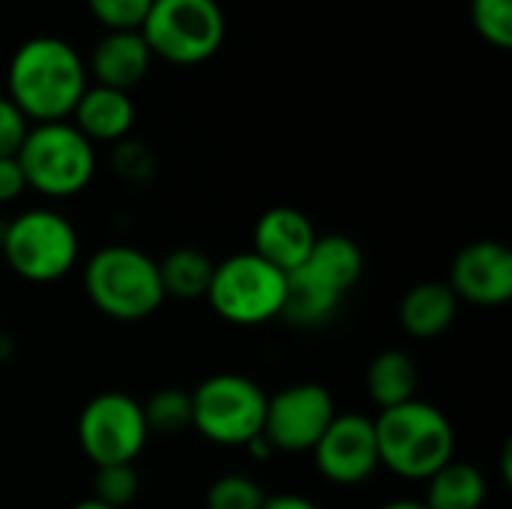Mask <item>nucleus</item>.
I'll use <instances>...</instances> for the list:
<instances>
[{"mask_svg": "<svg viewBox=\"0 0 512 509\" xmlns=\"http://www.w3.org/2000/svg\"><path fill=\"white\" fill-rule=\"evenodd\" d=\"M87 87L84 57L60 36L24 39L6 66V96L30 126L69 120Z\"/></svg>", "mask_w": 512, "mask_h": 509, "instance_id": "nucleus-1", "label": "nucleus"}, {"mask_svg": "<svg viewBox=\"0 0 512 509\" xmlns=\"http://www.w3.org/2000/svg\"><path fill=\"white\" fill-rule=\"evenodd\" d=\"M372 423L381 468L402 480L426 483L435 471L456 459V429L432 402L411 399L399 408L378 411Z\"/></svg>", "mask_w": 512, "mask_h": 509, "instance_id": "nucleus-2", "label": "nucleus"}, {"mask_svg": "<svg viewBox=\"0 0 512 509\" xmlns=\"http://www.w3.org/2000/svg\"><path fill=\"white\" fill-rule=\"evenodd\" d=\"M84 291L90 303L111 321H147L165 303L159 264L126 243L96 249L84 264Z\"/></svg>", "mask_w": 512, "mask_h": 509, "instance_id": "nucleus-3", "label": "nucleus"}, {"mask_svg": "<svg viewBox=\"0 0 512 509\" xmlns=\"http://www.w3.org/2000/svg\"><path fill=\"white\" fill-rule=\"evenodd\" d=\"M0 252L15 276L33 285H48L75 270L81 243L75 225L63 213L33 207L3 222Z\"/></svg>", "mask_w": 512, "mask_h": 509, "instance_id": "nucleus-4", "label": "nucleus"}, {"mask_svg": "<svg viewBox=\"0 0 512 509\" xmlns=\"http://www.w3.org/2000/svg\"><path fill=\"white\" fill-rule=\"evenodd\" d=\"M15 159L27 189L45 198H72L84 192L96 174V147L69 120L30 126Z\"/></svg>", "mask_w": 512, "mask_h": 509, "instance_id": "nucleus-5", "label": "nucleus"}, {"mask_svg": "<svg viewBox=\"0 0 512 509\" xmlns=\"http://www.w3.org/2000/svg\"><path fill=\"white\" fill-rule=\"evenodd\" d=\"M141 39L171 66H201L225 42L228 21L219 0H153Z\"/></svg>", "mask_w": 512, "mask_h": 509, "instance_id": "nucleus-6", "label": "nucleus"}, {"mask_svg": "<svg viewBox=\"0 0 512 509\" xmlns=\"http://www.w3.org/2000/svg\"><path fill=\"white\" fill-rule=\"evenodd\" d=\"M267 393L246 375L219 372L192 390V429L219 447H249L264 432Z\"/></svg>", "mask_w": 512, "mask_h": 509, "instance_id": "nucleus-7", "label": "nucleus"}, {"mask_svg": "<svg viewBox=\"0 0 512 509\" xmlns=\"http://www.w3.org/2000/svg\"><path fill=\"white\" fill-rule=\"evenodd\" d=\"M204 300L234 327H261L282 312L285 273L255 252H237L213 267Z\"/></svg>", "mask_w": 512, "mask_h": 509, "instance_id": "nucleus-8", "label": "nucleus"}, {"mask_svg": "<svg viewBox=\"0 0 512 509\" xmlns=\"http://www.w3.org/2000/svg\"><path fill=\"white\" fill-rule=\"evenodd\" d=\"M147 438L150 429L144 423L141 402L126 393H99L78 414V444L96 468L135 465Z\"/></svg>", "mask_w": 512, "mask_h": 509, "instance_id": "nucleus-9", "label": "nucleus"}, {"mask_svg": "<svg viewBox=\"0 0 512 509\" xmlns=\"http://www.w3.org/2000/svg\"><path fill=\"white\" fill-rule=\"evenodd\" d=\"M336 414L339 411L333 393L324 384H288L279 393L267 396L261 435L273 447V453H312Z\"/></svg>", "mask_w": 512, "mask_h": 509, "instance_id": "nucleus-10", "label": "nucleus"}, {"mask_svg": "<svg viewBox=\"0 0 512 509\" xmlns=\"http://www.w3.org/2000/svg\"><path fill=\"white\" fill-rule=\"evenodd\" d=\"M318 474L333 486H360L378 468L375 423L366 414H336L312 450Z\"/></svg>", "mask_w": 512, "mask_h": 509, "instance_id": "nucleus-11", "label": "nucleus"}, {"mask_svg": "<svg viewBox=\"0 0 512 509\" xmlns=\"http://www.w3.org/2000/svg\"><path fill=\"white\" fill-rule=\"evenodd\" d=\"M456 300L495 309L512 300V252L501 240H474L453 258L450 282Z\"/></svg>", "mask_w": 512, "mask_h": 509, "instance_id": "nucleus-12", "label": "nucleus"}, {"mask_svg": "<svg viewBox=\"0 0 512 509\" xmlns=\"http://www.w3.org/2000/svg\"><path fill=\"white\" fill-rule=\"evenodd\" d=\"M318 231L297 207H270L258 216L252 231V252L282 273L297 270L312 252Z\"/></svg>", "mask_w": 512, "mask_h": 509, "instance_id": "nucleus-13", "label": "nucleus"}, {"mask_svg": "<svg viewBox=\"0 0 512 509\" xmlns=\"http://www.w3.org/2000/svg\"><path fill=\"white\" fill-rule=\"evenodd\" d=\"M84 63H87V75L93 78V84L129 93L147 78L153 66V54L138 30H108L93 45L90 60Z\"/></svg>", "mask_w": 512, "mask_h": 509, "instance_id": "nucleus-14", "label": "nucleus"}, {"mask_svg": "<svg viewBox=\"0 0 512 509\" xmlns=\"http://www.w3.org/2000/svg\"><path fill=\"white\" fill-rule=\"evenodd\" d=\"M69 123L96 147V144H120L123 138H129L132 126H135V102L129 93L123 90H111L102 84H90Z\"/></svg>", "mask_w": 512, "mask_h": 509, "instance_id": "nucleus-15", "label": "nucleus"}, {"mask_svg": "<svg viewBox=\"0 0 512 509\" xmlns=\"http://www.w3.org/2000/svg\"><path fill=\"white\" fill-rule=\"evenodd\" d=\"M459 300L447 282H417L399 303V324L414 339H438L456 321Z\"/></svg>", "mask_w": 512, "mask_h": 509, "instance_id": "nucleus-16", "label": "nucleus"}, {"mask_svg": "<svg viewBox=\"0 0 512 509\" xmlns=\"http://www.w3.org/2000/svg\"><path fill=\"white\" fill-rule=\"evenodd\" d=\"M297 270L309 273L312 279H318L321 285H327L330 291L345 297L360 282V276L366 270V258H363V249L351 237L318 234L312 252L306 255V261Z\"/></svg>", "mask_w": 512, "mask_h": 509, "instance_id": "nucleus-17", "label": "nucleus"}, {"mask_svg": "<svg viewBox=\"0 0 512 509\" xmlns=\"http://www.w3.org/2000/svg\"><path fill=\"white\" fill-rule=\"evenodd\" d=\"M417 387H420V369L414 357L402 348L381 351L366 369V393L378 411L399 408L417 399Z\"/></svg>", "mask_w": 512, "mask_h": 509, "instance_id": "nucleus-18", "label": "nucleus"}, {"mask_svg": "<svg viewBox=\"0 0 512 509\" xmlns=\"http://www.w3.org/2000/svg\"><path fill=\"white\" fill-rule=\"evenodd\" d=\"M486 498L489 483L483 471L471 462L453 459L426 480L423 504L429 509H483Z\"/></svg>", "mask_w": 512, "mask_h": 509, "instance_id": "nucleus-19", "label": "nucleus"}, {"mask_svg": "<svg viewBox=\"0 0 512 509\" xmlns=\"http://www.w3.org/2000/svg\"><path fill=\"white\" fill-rule=\"evenodd\" d=\"M342 300V294L330 291L309 273L291 270L285 273V300L279 318H285L294 327H321L339 312Z\"/></svg>", "mask_w": 512, "mask_h": 509, "instance_id": "nucleus-20", "label": "nucleus"}, {"mask_svg": "<svg viewBox=\"0 0 512 509\" xmlns=\"http://www.w3.org/2000/svg\"><path fill=\"white\" fill-rule=\"evenodd\" d=\"M156 264H159V282H162L165 300L174 297V300L192 303V300L207 297L213 267H216V261L207 252L192 249V246H180Z\"/></svg>", "mask_w": 512, "mask_h": 509, "instance_id": "nucleus-21", "label": "nucleus"}, {"mask_svg": "<svg viewBox=\"0 0 512 509\" xmlns=\"http://www.w3.org/2000/svg\"><path fill=\"white\" fill-rule=\"evenodd\" d=\"M144 423L150 435H180L192 429V393L177 387L156 390L144 405Z\"/></svg>", "mask_w": 512, "mask_h": 509, "instance_id": "nucleus-22", "label": "nucleus"}, {"mask_svg": "<svg viewBox=\"0 0 512 509\" xmlns=\"http://www.w3.org/2000/svg\"><path fill=\"white\" fill-rule=\"evenodd\" d=\"M138 489H141V480H138L135 465H105V468H96L90 498L108 504L111 509H126L135 504Z\"/></svg>", "mask_w": 512, "mask_h": 509, "instance_id": "nucleus-23", "label": "nucleus"}, {"mask_svg": "<svg viewBox=\"0 0 512 509\" xmlns=\"http://www.w3.org/2000/svg\"><path fill=\"white\" fill-rule=\"evenodd\" d=\"M264 489L246 474H222L207 489V509H261Z\"/></svg>", "mask_w": 512, "mask_h": 509, "instance_id": "nucleus-24", "label": "nucleus"}, {"mask_svg": "<svg viewBox=\"0 0 512 509\" xmlns=\"http://www.w3.org/2000/svg\"><path fill=\"white\" fill-rule=\"evenodd\" d=\"M471 21L489 45H512V0H471Z\"/></svg>", "mask_w": 512, "mask_h": 509, "instance_id": "nucleus-25", "label": "nucleus"}, {"mask_svg": "<svg viewBox=\"0 0 512 509\" xmlns=\"http://www.w3.org/2000/svg\"><path fill=\"white\" fill-rule=\"evenodd\" d=\"M153 0H87V9L99 27L108 30H141Z\"/></svg>", "mask_w": 512, "mask_h": 509, "instance_id": "nucleus-26", "label": "nucleus"}, {"mask_svg": "<svg viewBox=\"0 0 512 509\" xmlns=\"http://www.w3.org/2000/svg\"><path fill=\"white\" fill-rule=\"evenodd\" d=\"M111 165H114V171H117L123 180H132V183L150 180L153 171H156L153 153H150L141 141H132V138H123L120 144H114Z\"/></svg>", "mask_w": 512, "mask_h": 509, "instance_id": "nucleus-27", "label": "nucleus"}, {"mask_svg": "<svg viewBox=\"0 0 512 509\" xmlns=\"http://www.w3.org/2000/svg\"><path fill=\"white\" fill-rule=\"evenodd\" d=\"M30 123L24 120V114L9 102L6 93H0V159L15 156L24 144Z\"/></svg>", "mask_w": 512, "mask_h": 509, "instance_id": "nucleus-28", "label": "nucleus"}, {"mask_svg": "<svg viewBox=\"0 0 512 509\" xmlns=\"http://www.w3.org/2000/svg\"><path fill=\"white\" fill-rule=\"evenodd\" d=\"M24 192H27V180H24V171H21L18 159L15 156L0 159V204H12Z\"/></svg>", "mask_w": 512, "mask_h": 509, "instance_id": "nucleus-29", "label": "nucleus"}, {"mask_svg": "<svg viewBox=\"0 0 512 509\" xmlns=\"http://www.w3.org/2000/svg\"><path fill=\"white\" fill-rule=\"evenodd\" d=\"M261 509H321L315 501L303 498V495H291V492H282V495H267L264 498V507Z\"/></svg>", "mask_w": 512, "mask_h": 509, "instance_id": "nucleus-30", "label": "nucleus"}, {"mask_svg": "<svg viewBox=\"0 0 512 509\" xmlns=\"http://www.w3.org/2000/svg\"><path fill=\"white\" fill-rule=\"evenodd\" d=\"M378 509H429L423 501H411V498H399V501H390V504H384V507Z\"/></svg>", "mask_w": 512, "mask_h": 509, "instance_id": "nucleus-31", "label": "nucleus"}, {"mask_svg": "<svg viewBox=\"0 0 512 509\" xmlns=\"http://www.w3.org/2000/svg\"><path fill=\"white\" fill-rule=\"evenodd\" d=\"M72 509H111L108 504H102V501H96V498H84V501H78Z\"/></svg>", "mask_w": 512, "mask_h": 509, "instance_id": "nucleus-32", "label": "nucleus"}]
</instances>
